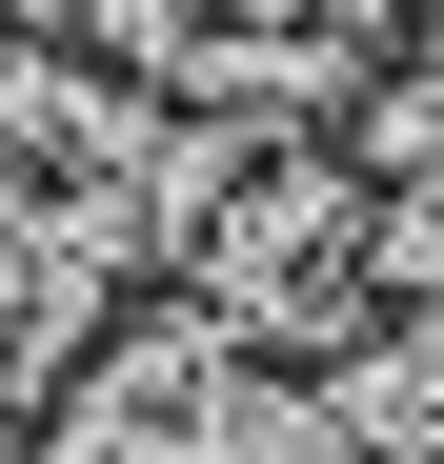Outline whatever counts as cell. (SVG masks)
<instances>
[{
	"mask_svg": "<svg viewBox=\"0 0 444 464\" xmlns=\"http://www.w3.org/2000/svg\"><path fill=\"white\" fill-rule=\"evenodd\" d=\"M61 464H283V424H263L243 343L182 303V324H121V343L82 363V404H61Z\"/></svg>",
	"mask_w": 444,
	"mask_h": 464,
	"instance_id": "1",
	"label": "cell"
}]
</instances>
